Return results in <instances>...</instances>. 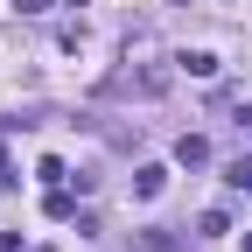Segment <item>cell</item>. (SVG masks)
<instances>
[{
	"instance_id": "6da1fadb",
	"label": "cell",
	"mask_w": 252,
	"mask_h": 252,
	"mask_svg": "<svg viewBox=\"0 0 252 252\" xmlns=\"http://www.w3.org/2000/svg\"><path fill=\"white\" fill-rule=\"evenodd\" d=\"M168 63H140V70H119L105 91H112V98H161V91H168Z\"/></svg>"
},
{
	"instance_id": "8fae6325",
	"label": "cell",
	"mask_w": 252,
	"mask_h": 252,
	"mask_svg": "<svg viewBox=\"0 0 252 252\" xmlns=\"http://www.w3.org/2000/svg\"><path fill=\"white\" fill-rule=\"evenodd\" d=\"M238 126H252V105H245V112H238Z\"/></svg>"
},
{
	"instance_id": "7c38bea8",
	"label": "cell",
	"mask_w": 252,
	"mask_h": 252,
	"mask_svg": "<svg viewBox=\"0 0 252 252\" xmlns=\"http://www.w3.org/2000/svg\"><path fill=\"white\" fill-rule=\"evenodd\" d=\"M0 168H7V147H0Z\"/></svg>"
},
{
	"instance_id": "52a82bcc",
	"label": "cell",
	"mask_w": 252,
	"mask_h": 252,
	"mask_svg": "<svg viewBox=\"0 0 252 252\" xmlns=\"http://www.w3.org/2000/svg\"><path fill=\"white\" fill-rule=\"evenodd\" d=\"M42 210H49V217H70L77 203H70V189H63V182H49V196H42Z\"/></svg>"
},
{
	"instance_id": "3957f363",
	"label": "cell",
	"mask_w": 252,
	"mask_h": 252,
	"mask_svg": "<svg viewBox=\"0 0 252 252\" xmlns=\"http://www.w3.org/2000/svg\"><path fill=\"white\" fill-rule=\"evenodd\" d=\"M175 161H182V168H203V161H210V140L182 133V140H175Z\"/></svg>"
},
{
	"instance_id": "8992f818",
	"label": "cell",
	"mask_w": 252,
	"mask_h": 252,
	"mask_svg": "<svg viewBox=\"0 0 252 252\" xmlns=\"http://www.w3.org/2000/svg\"><path fill=\"white\" fill-rule=\"evenodd\" d=\"M224 231H231L224 210H203V217H196V238H224Z\"/></svg>"
},
{
	"instance_id": "4fadbf2b",
	"label": "cell",
	"mask_w": 252,
	"mask_h": 252,
	"mask_svg": "<svg viewBox=\"0 0 252 252\" xmlns=\"http://www.w3.org/2000/svg\"><path fill=\"white\" fill-rule=\"evenodd\" d=\"M245 252H252V231H245Z\"/></svg>"
},
{
	"instance_id": "277c9868",
	"label": "cell",
	"mask_w": 252,
	"mask_h": 252,
	"mask_svg": "<svg viewBox=\"0 0 252 252\" xmlns=\"http://www.w3.org/2000/svg\"><path fill=\"white\" fill-rule=\"evenodd\" d=\"M175 63H182L189 77H217V56H210V49H189V56H175Z\"/></svg>"
},
{
	"instance_id": "30bf717a",
	"label": "cell",
	"mask_w": 252,
	"mask_h": 252,
	"mask_svg": "<svg viewBox=\"0 0 252 252\" xmlns=\"http://www.w3.org/2000/svg\"><path fill=\"white\" fill-rule=\"evenodd\" d=\"M0 252H21V238H14V231H0Z\"/></svg>"
},
{
	"instance_id": "7a4b0ae2",
	"label": "cell",
	"mask_w": 252,
	"mask_h": 252,
	"mask_svg": "<svg viewBox=\"0 0 252 252\" xmlns=\"http://www.w3.org/2000/svg\"><path fill=\"white\" fill-rule=\"evenodd\" d=\"M161 189H168V168H161V161L133 168V196H140V203H147V196H161Z\"/></svg>"
},
{
	"instance_id": "5b68a950",
	"label": "cell",
	"mask_w": 252,
	"mask_h": 252,
	"mask_svg": "<svg viewBox=\"0 0 252 252\" xmlns=\"http://www.w3.org/2000/svg\"><path fill=\"white\" fill-rule=\"evenodd\" d=\"M140 252H189V238H175V231H147Z\"/></svg>"
},
{
	"instance_id": "9c48e42d",
	"label": "cell",
	"mask_w": 252,
	"mask_h": 252,
	"mask_svg": "<svg viewBox=\"0 0 252 252\" xmlns=\"http://www.w3.org/2000/svg\"><path fill=\"white\" fill-rule=\"evenodd\" d=\"M14 7H21V14H42V7H49V0H14Z\"/></svg>"
},
{
	"instance_id": "ba28073f",
	"label": "cell",
	"mask_w": 252,
	"mask_h": 252,
	"mask_svg": "<svg viewBox=\"0 0 252 252\" xmlns=\"http://www.w3.org/2000/svg\"><path fill=\"white\" fill-rule=\"evenodd\" d=\"M231 182H238V189H252V161H238V168H231Z\"/></svg>"
}]
</instances>
